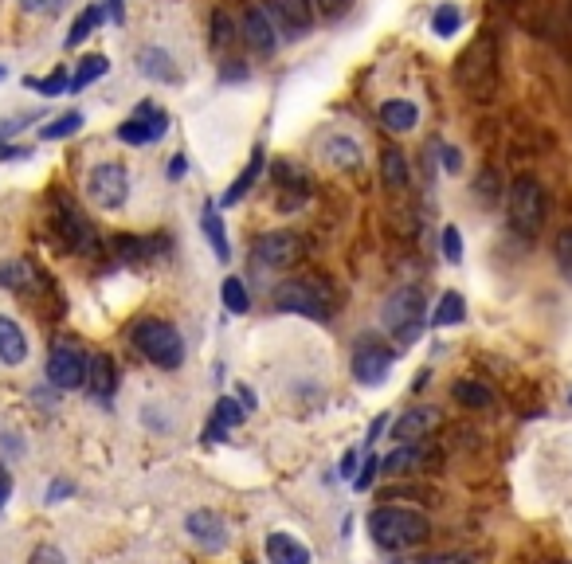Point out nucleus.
<instances>
[{
  "instance_id": "21",
  "label": "nucleus",
  "mask_w": 572,
  "mask_h": 564,
  "mask_svg": "<svg viewBox=\"0 0 572 564\" xmlns=\"http://www.w3.org/2000/svg\"><path fill=\"white\" fill-rule=\"evenodd\" d=\"M200 228H204L208 243H212V255H216L220 263H228V259H232V243H228L224 220H220V204H204V212H200Z\"/></svg>"
},
{
  "instance_id": "3",
  "label": "nucleus",
  "mask_w": 572,
  "mask_h": 564,
  "mask_svg": "<svg viewBox=\"0 0 572 564\" xmlns=\"http://www.w3.org/2000/svg\"><path fill=\"white\" fill-rule=\"evenodd\" d=\"M381 326L396 345H412L428 326V298L420 286H396L381 306Z\"/></svg>"
},
{
  "instance_id": "31",
  "label": "nucleus",
  "mask_w": 572,
  "mask_h": 564,
  "mask_svg": "<svg viewBox=\"0 0 572 564\" xmlns=\"http://www.w3.org/2000/svg\"><path fill=\"white\" fill-rule=\"evenodd\" d=\"M153 247H157L153 239H138V235H118V239H114L118 259H122V263H134V267L145 263V259H153Z\"/></svg>"
},
{
  "instance_id": "52",
  "label": "nucleus",
  "mask_w": 572,
  "mask_h": 564,
  "mask_svg": "<svg viewBox=\"0 0 572 564\" xmlns=\"http://www.w3.org/2000/svg\"><path fill=\"white\" fill-rule=\"evenodd\" d=\"M341 478H357V455L353 451H345V459H341Z\"/></svg>"
},
{
  "instance_id": "13",
  "label": "nucleus",
  "mask_w": 572,
  "mask_h": 564,
  "mask_svg": "<svg viewBox=\"0 0 572 564\" xmlns=\"http://www.w3.org/2000/svg\"><path fill=\"white\" fill-rule=\"evenodd\" d=\"M165 134H169V114L157 110V106H149V102L134 118H126L118 126V141H126V145H149V141L165 138Z\"/></svg>"
},
{
  "instance_id": "44",
  "label": "nucleus",
  "mask_w": 572,
  "mask_h": 564,
  "mask_svg": "<svg viewBox=\"0 0 572 564\" xmlns=\"http://www.w3.org/2000/svg\"><path fill=\"white\" fill-rule=\"evenodd\" d=\"M377 474H381V459H369V463H365V467L357 470V478H353V486H357V490H369V486H373V478H377Z\"/></svg>"
},
{
  "instance_id": "54",
  "label": "nucleus",
  "mask_w": 572,
  "mask_h": 564,
  "mask_svg": "<svg viewBox=\"0 0 572 564\" xmlns=\"http://www.w3.org/2000/svg\"><path fill=\"white\" fill-rule=\"evenodd\" d=\"M239 59H232V67L228 71H220V79H247V67H236Z\"/></svg>"
},
{
  "instance_id": "49",
  "label": "nucleus",
  "mask_w": 572,
  "mask_h": 564,
  "mask_svg": "<svg viewBox=\"0 0 572 564\" xmlns=\"http://www.w3.org/2000/svg\"><path fill=\"white\" fill-rule=\"evenodd\" d=\"M189 173V161H185V153H177L173 161H169V181H181Z\"/></svg>"
},
{
  "instance_id": "4",
  "label": "nucleus",
  "mask_w": 572,
  "mask_h": 564,
  "mask_svg": "<svg viewBox=\"0 0 572 564\" xmlns=\"http://www.w3.org/2000/svg\"><path fill=\"white\" fill-rule=\"evenodd\" d=\"M275 310L279 314H302L310 322L334 318V290L318 279H286L275 286Z\"/></svg>"
},
{
  "instance_id": "17",
  "label": "nucleus",
  "mask_w": 572,
  "mask_h": 564,
  "mask_svg": "<svg viewBox=\"0 0 572 564\" xmlns=\"http://www.w3.org/2000/svg\"><path fill=\"white\" fill-rule=\"evenodd\" d=\"M431 463V451L420 443H400L388 459H381V474L396 478V474H412V470H424Z\"/></svg>"
},
{
  "instance_id": "35",
  "label": "nucleus",
  "mask_w": 572,
  "mask_h": 564,
  "mask_svg": "<svg viewBox=\"0 0 572 564\" xmlns=\"http://www.w3.org/2000/svg\"><path fill=\"white\" fill-rule=\"evenodd\" d=\"M83 130V114L79 110H71V114H59L51 126L40 130V138L44 141H59V138H71V134H79Z\"/></svg>"
},
{
  "instance_id": "45",
  "label": "nucleus",
  "mask_w": 572,
  "mask_h": 564,
  "mask_svg": "<svg viewBox=\"0 0 572 564\" xmlns=\"http://www.w3.org/2000/svg\"><path fill=\"white\" fill-rule=\"evenodd\" d=\"M28 564H67V557L55 549V545H40L36 553H32V561Z\"/></svg>"
},
{
  "instance_id": "57",
  "label": "nucleus",
  "mask_w": 572,
  "mask_h": 564,
  "mask_svg": "<svg viewBox=\"0 0 572 564\" xmlns=\"http://www.w3.org/2000/svg\"><path fill=\"white\" fill-rule=\"evenodd\" d=\"M4 75H8V71H4V67H0V83H4Z\"/></svg>"
},
{
  "instance_id": "26",
  "label": "nucleus",
  "mask_w": 572,
  "mask_h": 564,
  "mask_svg": "<svg viewBox=\"0 0 572 564\" xmlns=\"http://www.w3.org/2000/svg\"><path fill=\"white\" fill-rule=\"evenodd\" d=\"M451 396H455V404H463V408H475V412H486V408H494V392H490L482 380H475V376H467V380H455Z\"/></svg>"
},
{
  "instance_id": "8",
  "label": "nucleus",
  "mask_w": 572,
  "mask_h": 564,
  "mask_svg": "<svg viewBox=\"0 0 572 564\" xmlns=\"http://www.w3.org/2000/svg\"><path fill=\"white\" fill-rule=\"evenodd\" d=\"M87 200L98 212H118L130 200V173L118 161H102L87 173Z\"/></svg>"
},
{
  "instance_id": "41",
  "label": "nucleus",
  "mask_w": 572,
  "mask_h": 564,
  "mask_svg": "<svg viewBox=\"0 0 572 564\" xmlns=\"http://www.w3.org/2000/svg\"><path fill=\"white\" fill-rule=\"evenodd\" d=\"M475 188H478V200H482V204H494V200H498V173H494V169H482Z\"/></svg>"
},
{
  "instance_id": "58",
  "label": "nucleus",
  "mask_w": 572,
  "mask_h": 564,
  "mask_svg": "<svg viewBox=\"0 0 572 564\" xmlns=\"http://www.w3.org/2000/svg\"><path fill=\"white\" fill-rule=\"evenodd\" d=\"M561 564H572V561H561Z\"/></svg>"
},
{
  "instance_id": "16",
  "label": "nucleus",
  "mask_w": 572,
  "mask_h": 564,
  "mask_svg": "<svg viewBox=\"0 0 572 564\" xmlns=\"http://www.w3.org/2000/svg\"><path fill=\"white\" fill-rule=\"evenodd\" d=\"M439 423H443V412H439V408H428V404L408 408L400 420L392 423V439H396V443H420V439H428Z\"/></svg>"
},
{
  "instance_id": "37",
  "label": "nucleus",
  "mask_w": 572,
  "mask_h": 564,
  "mask_svg": "<svg viewBox=\"0 0 572 564\" xmlns=\"http://www.w3.org/2000/svg\"><path fill=\"white\" fill-rule=\"evenodd\" d=\"M239 40L236 24H232V16L228 12H212V44L216 47H232Z\"/></svg>"
},
{
  "instance_id": "9",
  "label": "nucleus",
  "mask_w": 572,
  "mask_h": 564,
  "mask_svg": "<svg viewBox=\"0 0 572 564\" xmlns=\"http://www.w3.org/2000/svg\"><path fill=\"white\" fill-rule=\"evenodd\" d=\"M87 369H91V361L83 357V349H79V345H71V341L51 345V353H48V384L51 388H59V392H75V388H83V384H87Z\"/></svg>"
},
{
  "instance_id": "28",
  "label": "nucleus",
  "mask_w": 572,
  "mask_h": 564,
  "mask_svg": "<svg viewBox=\"0 0 572 564\" xmlns=\"http://www.w3.org/2000/svg\"><path fill=\"white\" fill-rule=\"evenodd\" d=\"M326 157H330V165H337V169H357L361 165V145L349 138V134H334V138L326 141Z\"/></svg>"
},
{
  "instance_id": "42",
  "label": "nucleus",
  "mask_w": 572,
  "mask_h": 564,
  "mask_svg": "<svg viewBox=\"0 0 572 564\" xmlns=\"http://www.w3.org/2000/svg\"><path fill=\"white\" fill-rule=\"evenodd\" d=\"M63 4L67 0H20V12H28V16H55Z\"/></svg>"
},
{
  "instance_id": "19",
  "label": "nucleus",
  "mask_w": 572,
  "mask_h": 564,
  "mask_svg": "<svg viewBox=\"0 0 572 564\" xmlns=\"http://www.w3.org/2000/svg\"><path fill=\"white\" fill-rule=\"evenodd\" d=\"M263 165H267V153H263V149H255V153H251V161L243 165V173H239L236 181L228 185V192L220 196V208H236L239 200H243V196L251 192V185L259 181V173H263Z\"/></svg>"
},
{
  "instance_id": "53",
  "label": "nucleus",
  "mask_w": 572,
  "mask_h": 564,
  "mask_svg": "<svg viewBox=\"0 0 572 564\" xmlns=\"http://www.w3.org/2000/svg\"><path fill=\"white\" fill-rule=\"evenodd\" d=\"M239 404H243L247 412H255V404H259V400H255V392H251V388H239Z\"/></svg>"
},
{
  "instance_id": "1",
  "label": "nucleus",
  "mask_w": 572,
  "mask_h": 564,
  "mask_svg": "<svg viewBox=\"0 0 572 564\" xmlns=\"http://www.w3.org/2000/svg\"><path fill=\"white\" fill-rule=\"evenodd\" d=\"M498 63H502V55H498L494 32H478L455 59V83L478 102H490L498 94Z\"/></svg>"
},
{
  "instance_id": "30",
  "label": "nucleus",
  "mask_w": 572,
  "mask_h": 564,
  "mask_svg": "<svg viewBox=\"0 0 572 564\" xmlns=\"http://www.w3.org/2000/svg\"><path fill=\"white\" fill-rule=\"evenodd\" d=\"M459 28H463V12H459V4L443 0V4L431 12V36H439V40H451Z\"/></svg>"
},
{
  "instance_id": "25",
  "label": "nucleus",
  "mask_w": 572,
  "mask_h": 564,
  "mask_svg": "<svg viewBox=\"0 0 572 564\" xmlns=\"http://www.w3.org/2000/svg\"><path fill=\"white\" fill-rule=\"evenodd\" d=\"M87 384H91V396L102 400V404L114 396V388H118V373H114V361H110L106 353H98L95 361H91V369H87Z\"/></svg>"
},
{
  "instance_id": "27",
  "label": "nucleus",
  "mask_w": 572,
  "mask_h": 564,
  "mask_svg": "<svg viewBox=\"0 0 572 564\" xmlns=\"http://www.w3.org/2000/svg\"><path fill=\"white\" fill-rule=\"evenodd\" d=\"M381 181L388 192H404L408 188V157L400 149H384L381 153Z\"/></svg>"
},
{
  "instance_id": "59",
  "label": "nucleus",
  "mask_w": 572,
  "mask_h": 564,
  "mask_svg": "<svg viewBox=\"0 0 572 564\" xmlns=\"http://www.w3.org/2000/svg\"><path fill=\"white\" fill-rule=\"evenodd\" d=\"M506 4H514V0H506Z\"/></svg>"
},
{
  "instance_id": "2",
  "label": "nucleus",
  "mask_w": 572,
  "mask_h": 564,
  "mask_svg": "<svg viewBox=\"0 0 572 564\" xmlns=\"http://www.w3.org/2000/svg\"><path fill=\"white\" fill-rule=\"evenodd\" d=\"M369 533L373 541L388 553H404L416 549L431 537V521L420 510H404V506H381L369 514Z\"/></svg>"
},
{
  "instance_id": "29",
  "label": "nucleus",
  "mask_w": 572,
  "mask_h": 564,
  "mask_svg": "<svg viewBox=\"0 0 572 564\" xmlns=\"http://www.w3.org/2000/svg\"><path fill=\"white\" fill-rule=\"evenodd\" d=\"M467 318V302H463V294L459 290H447L443 298H439V306H435V314H431V326H459Z\"/></svg>"
},
{
  "instance_id": "48",
  "label": "nucleus",
  "mask_w": 572,
  "mask_h": 564,
  "mask_svg": "<svg viewBox=\"0 0 572 564\" xmlns=\"http://www.w3.org/2000/svg\"><path fill=\"white\" fill-rule=\"evenodd\" d=\"M443 165H447V173H459L463 169V153L455 145H443Z\"/></svg>"
},
{
  "instance_id": "10",
  "label": "nucleus",
  "mask_w": 572,
  "mask_h": 564,
  "mask_svg": "<svg viewBox=\"0 0 572 564\" xmlns=\"http://www.w3.org/2000/svg\"><path fill=\"white\" fill-rule=\"evenodd\" d=\"M302 255H306V243H302L298 232L279 228V232H263L255 239V259L263 267H271V271H286V267L302 263Z\"/></svg>"
},
{
  "instance_id": "32",
  "label": "nucleus",
  "mask_w": 572,
  "mask_h": 564,
  "mask_svg": "<svg viewBox=\"0 0 572 564\" xmlns=\"http://www.w3.org/2000/svg\"><path fill=\"white\" fill-rule=\"evenodd\" d=\"M106 71H110V59H106V55H87V59L79 63V71L71 75V87H67V91H87Z\"/></svg>"
},
{
  "instance_id": "39",
  "label": "nucleus",
  "mask_w": 572,
  "mask_h": 564,
  "mask_svg": "<svg viewBox=\"0 0 572 564\" xmlns=\"http://www.w3.org/2000/svg\"><path fill=\"white\" fill-rule=\"evenodd\" d=\"M28 87H36V94H44V98H55V94H67L71 79H67V71H55L48 79H28Z\"/></svg>"
},
{
  "instance_id": "20",
  "label": "nucleus",
  "mask_w": 572,
  "mask_h": 564,
  "mask_svg": "<svg viewBox=\"0 0 572 564\" xmlns=\"http://www.w3.org/2000/svg\"><path fill=\"white\" fill-rule=\"evenodd\" d=\"M267 561L271 564H310V549L290 537V533H271L267 537Z\"/></svg>"
},
{
  "instance_id": "46",
  "label": "nucleus",
  "mask_w": 572,
  "mask_h": 564,
  "mask_svg": "<svg viewBox=\"0 0 572 564\" xmlns=\"http://www.w3.org/2000/svg\"><path fill=\"white\" fill-rule=\"evenodd\" d=\"M71 490H75V486H71L67 478H55V482H51V490H48V506H59L63 498H71Z\"/></svg>"
},
{
  "instance_id": "43",
  "label": "nucleus",
  "mask_w": 572,
  "mask_h": 564,
  "mask_svg": "<svg viewBox=\"0 0 572 564\" xmlns=\"http://www.w3.org/2000/svg\"><path fill=\"white\" fill-rule=\"evenodd\" d=\"M310 4H314V12H318V16L337 20V16H345V12H349V4H353V0H310Z\"/></svg>"
},
{
  "instance_id": "14",
  "label": "nucleus",
  "mask_w": 572,
  "mask_h": 564,
  "mask_svg": "<svg viewBox=\"0 0 572 564\" xmlns=\"http://www.w3.org/2000/svg\"><path fill=\"white\" fill-rule=\"evenodd\" d=\"M185 529H189V537L200 545V549H208V553H220V549H228V541H232V533H228V521L216 514V510H192L185 517Z\"/></svg>"
},
{
  "instance_id": "22",
  "label": "nucleus",
  "mask_w": 572,
  "mask_h": 564,
  "mask_svg": "<svg viewBox=\"0 0 572 564\" xmlns=\"http://www.w3.org/2000/svg\"><path fill=\"white\" fill-rule=\"evenodd\" d=\"M138 67H142L145 79H161V83H177V67H173V55L165 47H142L138 51Z\"/></svg>"
},
{
  "instance_id": "55",
  "label": "nucleus",
  "mask_w": 572,
  "mask_h": 564,
  "mask_svg": "<svg viewBox=\"0 0 572 564\" xmlns=\"http://www.w3.org/2000/svg\"><path fill=\"white\" fill-rule=\"evenodd\" d=\"M110 16L122 24V20H126V0H110Z\"/></svg>"
},
{
  "instance_id": "38",
  "label": "nucleus",
  "mask_w": 572,
  "mask_h": 564,
  "mask_svg": "<svg viewBox=\"0 0 572 564\" xmlns=\"http://www.w3.org/2000/svg\"><path fill=\"white\" fill-rule=\"evenodd\" d=\"M553 255H557V271L572 282V228L557 232V239H553Z\"/></svg>"
},
{
  "instance_id": "51",
  "label": "nucleus",
  "mask_w": 572,
  "mask_h": 564,
  "mask_svg": "<svg viewBox=\"0 0 572 564\" xmlns=\"http://www.w3.org/2000/svg\"><path fill=\"white\" fill-rule=\"evenodd\" d=\"M384 427H388V416H384V412H381V416H377V420L369 423V439H365V443H369V447H373V443H377V439H381V431H384Z\"/></svg>"
},
{
  "instance_id": "47",
  "label": "nucleus",
  "mask_w": 572,
  "mask_h": 564,
  "mask_svg": "<svg viewBox=\"0 0 572 564\" xmlns=\"http://www.w3.org/2000/svg\"><path fill=\"white\" fill-rule=\"evenodd\" d=\"M24 157H32V149L28 145H0V161H24Z\"/></svg>"
},
{
  "instance_id": "11",
  "label": "nucleus",
  "mask_w": 572,
  "mask_h": 564,
  "mask_svg": "<svg viewBox=\"0 0 572 564\" xmlns=\"http://www.w3.org/2000/svg\"><path fill=\"white\" fill-rule=\"evenodd\" d=\"M392 361H396V353L388 345H381L377 337H361L357 349H353V376H357V384H365V388L384 384V376L392 373Z\"/></svg>"
},
{
  "instance_id": "33",
  "label": "nucleus",
  "mask_w": 572,
  "mask_h": 564,
  "mask_svg": "<svg viewBox=\"0 0 572 564\" xmlns=\"http://www.w3.org/2000/svg\"><path fill=\"white\" fill-rule=\"evenodd\" d=\"M220 302H224V310L228 314H247L251 310V294H247V286H243V279H224L220 282Z\"/></svg>"
},
{
  "instance_id": "7",
  "label": "nucleus",
  "mask_w": 572,
  "mask_h": 564,
  "mask_svg": "<svg viewBox=\"0 0 572 564\" xmlns=\"http://www.w3.org/2000/svg\"><path fill=\"white\" fill-rule=\"evenodd\" d=\"M51 228L67 243V251H75V255H98V247H102L95 224H91L63 192L51 196Z\"/></svg>"
},
{
  "instance_id": "56",
  "label": "nucleus",
  "mask_w": 572,
  "mask_h": 564,
  "mask_svg": "<svg viewBox=\"0 0 572 564\" xmlns=\"http://www.w3.org/2000/svg\"><path fill=\"white\" fill-rule=\"evenodd\" d=\"M424 564H471L467 557H455V553H447V557H431V561Z\"/></svg>"
},
{
  "instance_id": "50",
  "label": "nucleus",
  "mask_w": 572,
  "mask_h": 564,
  "mask_svg": "<svg viewBox=\"0 0 572 564\" xmlns=\"http://www.w3.org/2000/svg\"><path fill=\"white\" fill-rule=\"evenodd\" d=\"M8 494H12V474H8V467L0 463V510H4V502H8Z\"/></svg>"
},
{
  "instance_id": "5",
  "label": "nucleus",
  "mask_w": 572,
  "mask_h": 564,
  "mask_svg": "<svg viewBox=\"0 0 572 564\" xmlns=\"http://www.w3.org/2000/svg\"><path fill=\"white\" fill-rule=\"evenodd\" d=\"M506 212H510V228L522 235V239H533V235H541L545 228V212H549V204H545V185L537 181V177H514L510 181V192H506Z\"/></svg>"
},
{
  "instance_id": "34",
  "label": "nucleus",
  "mask_w": 572,
  "mask_h": 564,
  "mask_svg": "<svg viewBox=\"0 0 572 564\" xmlns=\"http://www.w3.org/2000/svg\"><path fill=\"white\" fill-rule=\"evenodd\" d=\"M28 282H36V271H32V263H24V259L0 263V286H8V290H24Z\"/></svg>"
},
{
  "instance_id": "40",
  "label": "nucleus",
  "mask_w": 572,
  "mask_h": 564,
  "mask_svg": "<svg viewBox=\"0 0 572 564\" xmlns=\"http://www.w3.org/2000/svg\"><path fill=\"white\" fill-rule=\"evenodd\" d=\"M443 255H447V263H463V235L455 224L443 228Z\"/></svg>"
},
{
  "instance_id": "18",
  "label": "nucleus",
  "mask_w": 572,
  "mask_h": 564,
  "mask_svg": "<svg viewBox=\"0 0 572 564\" xmlns=\"http://www.w3.org/2000/svg\"><path fill=\"white\" fill-rule=\"evenodd\" d=\"M381 122L392 134H412L416 122H420V110L408 98H388V102H381Z\"/></svg>"
},
{
  "instance_id": "23",
  "label": "nucleus",
  "mask_w": 572,
  "mask_h": 564,
  "mask_svg": "<svg viewBox=\"0 0 572 564\" xmlns=\"http://www.w3.org/2000/svg\"><path fill=\"white\" fill-rule=\"evenodd\" d=\"M106 12H110V4H87L79 16H75V24H71V32L63 36V47L71 51V47H79L83 40H91L98 32V24L106 20Z\"/></svg>"
},
{
  "instance_id": "24",
  "label": "nucleus",
  "mask_w": 572,
  "mask_h": 564,
  "mask_svg": "<svg viewBox=\"0 0 572 564\" xmlns=\"http://www.w3.org/2000/svg\"><path fill=\"white\" fill-rule=\"evenodd\" d=\"M24 357H28V337H24V329L16 326L12 318L0 314V361H4V365H24Z\"/></svg>"
},
{
  "instance_id": "36",
  "label": "nucleus",
  "mask_w": 572,
  "mask_h": 564,
  "mask_svg": "<svg viewBox=\"0 0 572 564\" xmlns=\"http://www.w3.org/2000/svg\"><path fill=\"white\" fill-rule=\"evenodd\" d=\"M243 416H247V408H243L239 400H232V396H220V400H216V412H212V423H220L224 431H232V427H239V423H243Z\"/></svg>"
},
{
  "instance_id": "6",
  "label": "nucleus",
  "mask_w": 572,
  "mask_h": 564,
  "mask_svg": "<svg viewBox=\"0 0 572 564\" xmlns=\"http://www.w3.org/2000/svg\"><path fill=\"white\" fill-rule=\"evenodd\" d=\"M130 341L138 345V353H142L145 361L157 365V369H177V365L185 361V341H181V333L169 326V322H161V318L134 322Z\"/></svg>"
},
{
  "instance_id": "15",
  "label": "nucleus",
  "mask_w": 572,
  "mask_h": 564,
  "mask_svg": "<svg viewBox=\"0 0 572 564\" xmlns=\"http://www.w3.org/2000/svg\"><path fill=\"white\" fill-rule=\"evenodd\" d=\"M239 36L247 40V47L255 51V55H275V47H279V32H275V24H271V16L263 12V8H247L243 12V24H239Z\"/></svg>"
},
{
  "instance_id": "12",
  "label": "nucleus",
  "mask_w": 572,
  "mask_h": 564,
  "mask_svg": "<svg viewBox=\"0 0 572 564\" xmlns=\"http://www.w3.org/2000/svg\"><path fill=\"white\" fill-rule=\"evenodd\" d=\"M263 12L271 16L275 32L286 40H302L314 28V4L310 0H267Z\"/></svg>"
}]
</instances>
